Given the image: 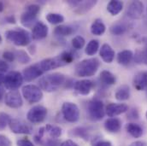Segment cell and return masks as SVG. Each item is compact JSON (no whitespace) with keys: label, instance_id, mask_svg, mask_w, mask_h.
I'll list each match as a JSON object with an SVG mask.
<instances>
[{"label":"cell","instance_id":"1","mask_svg":"<svg viewBox=\"0 0 147 146\" xmlns=\"http://www.w3.org/2000/svg\"><path fill=\"white\" fill-rule=\"evenodd\" d=\"M66 76L62 73H48L38 80V87L47 92L57 91L66 81Z\"/></svg>","mask_w":147,"mask_h":146},{"label":"cell","instance_id":"2","mask_svg":"<svg viewBox=\"0 0 147 146\" xmlns=\"http://www.w3.org/2000/svg\"><path fill=\"white\" fill-rule=\"evenodd\" d=\"M99 66L100 62L96 57L85 59L76 64L75 74L81 78L92 77L97 73Z\"/></svg>","mask_w":147,"mask_h":146},{"label":"cell","instance_id":"3","mask_svg":"<svg viewBox=\"0 0 147 146\" xmlns=\"http://www.w3.org/2000/svg\"><path fill=\"white\" fill-rule=\"evenodd\" d=\"M5 38L8 41L16 46H27L32 41V34L26 29L18 28L5 32Z\"/></svg>","mask_w":147,"mask_h":146},{"label":"cell","instance_id":"4","mask_svg":"<svg viewBox=\"0 0 147 146\" xmlns=\"http://www.w3.org/2000/svg\"><path fill=\"white\" fill-rule=\"evenodd\" d=\"M40 10L38 4H29L26 7L25 11L21 15V23L23 27L30 28L37 23V16Z\"/></svg>","mask_w":147,"mask_h":146},{"label":"cell","instance_id":"5","mask_svg":"<svg viewBox=\"0 0 147 146\" xmlns=\"http://www.w3.org/2000/svg\"><path fill=\"white\" fill-rule=\"evenodd\" d=\"M87 114L92 120L98 121L102 120L105 114L104 103L98 98L92 99L87 104Z\"/></svg>","mask_w":147,"mask_h":146},{"label":"cell","instance_id":"6","mask_svg":"<svg viewBox=\"0 0 147 146\" xmlns=\"http://www.w3.org/2000/svg\"><path fill=\"white\" fill-rule=\"evenodd\" d=\"M22 94L29 104L38 103L43 98L42 90L35 85H27L22 87Z\"/></svg>","mask_w":147,"mask_h":146},{"label":"cell","instance_id":"7","mask_svg":"<svg viewBox=\"0 0 147 146\" xmlns=\"http://www.w3.org/2000/svg\"><path fill=\"white\" fill-rule=\"evenodd\" d=\"M23 80L24 79L22 73L18 71H11L5 76L3 84L7 90L16 91L19 87L22 86Z\"/></svg>","mask_w":147,"mask_h":146},{"label":"cell","instance_id":"8","mask_svg":"<svg viewBox=\"0 0 147 146\" xmlns=\"http://www.w3.org/2000/svg\"><path fill=\"white\" fill-rule=\"evenodd\" d=\"M62 114L63 118L70 123H74L80 119V110L75 104L71 102H66L63 104Z\"/></svg>","mask_w":147,"mask_h":146},{"label":"cell","instance_id":"9","mask_svg":"<svg viewBox=\"0 0 147 146\" xmlns=\"http://www.w3.org/2000/svg\"><path fill=\"white\" fill-rule=\"evenodd\" d=\"M47 116V109L42 105H36L30 109L27 114V119L30 123H42Z\"/></svg>","mask_w":147,"mask_h":146},{"label":"cell","instance_id":"10","mask_svg":"<svg viewBox=\"0 0 147 146\" xmlns=\"http://www.w3.org/2000/svg\"><path fill=\"white\" fill-rule=\"evenodd\" d=\"M9 126L12 133L16 134H32L33 133V127L30 124L25 122L22 120L19 119H11Z\"/></svg>","mask_w":147,"mask_h":146},{"label":"cell","instance_id":"11","mask_svg":"<svg viewBox=\"0 0 147 146\" xmlns=\"http://www.w3.org/2000/svg\"><path fill=\"white\" fill-rule=\"evenodd\" d=\"M38 63L40 69H42V71L44 73L66 65L65 63L63 62V60L62 59L60 55L57 56V57H55L45 58V59L38 62Z\"/></svg>","mask_w":147,"mask_h":146},{"label":"cell","instance_id":"12","mask_svg":"<svg viewBox=\"0 0 147 146\" xmlns=\"http://www.w3.org/2000/svg\"><path fill=\"white\" fill-rule=\"evenodd\" d=\"M5 104L11 109H19L23 104L22 98L18 91H9L4 97Z\"/></svg>","mask_w":147,"mask_h":146},{"label":"cell","instance_id":"13","mask_svg":"<svg viewBox=\"0 0 147 146\" xmlns=\"http://www.w3.org/2000/svg\"><path fill=\"white\" fill-rule=\"evenodd\" d=\"M68 3L73 7L75 8L74 12H76L77 14H85L87 11H89L92 8H93L96 3L97 1H79V0H75V1H68Z\"/></svg>","mask_w":147,"mask_h":146},{"label":"cell","instance_id":"14","mask_svg":"<svg viewBox=\"0 0 147 146\" xmlns=\"http://www.w3.org/2000/svg\"><path fill=\"white\" fill-rule=\"evenodd\" d=\"M43 73L44 72L42 71L38 63H34V64L30 65L28 68H26L22 72V76H23V79L25 81L30 82V81L36 79L37 78L40 77Z\"/></svg>","mask_w":147,"mask_h":146},{"label":"cell","instance_id":"15","mask_svg":"<svg viewBox=\"0 0 147 146\" xmlns=\"http://www.w3.org/2000/svg\"><path fill=\"white\" fill-rule=\"evenodd\" d=\"M144 12V4L140 1H134L132 2L127 9V15L128 17L132 19H140L141 18Z\"/></svg>","mask_w":147,"mask_h":146},{"label":"cell","instance_id":"16","mask_svg":"<svg viewBox=\"0 0 147 146\" xmlns=\"http://www.w3.org/2000/svg\"><path fill=\"white\" fill-rule=\"evenodd\" d=\"M93 86H94V84L92 80L81 79V80H78L74 83V88L75 92H77L80 95L86 96L91 92Z\"/></svg>","mask_w":147,"mask_h":146},{"label":"cell","instance_id":"17","mask_svg":"<svg viewBox=\"0 0 147 146\" xmlns=\"http://www.w3.org/2000/svg\"><path fill=\"white\" fill-rule=\"evenodd\" d=\"M49 33L48 27L42 22H37V23L33 27L32 31V38L35 40H40L46 38Z\"/></svg>","mask_w":147,"mask_h":146},{"label":"cell","instance_id":"18","mask_svg":"<svg viewBox=\"0 0 147 146\" xmlns=\"http://www.w3.org/2000/svg\"><path fill=\"white\" fill-rule=\"evenodd\" d=\"M128 110V106L126 104H110L106 106L105 113L111 118L120 115Z\"/></svg>","mask_w":147,"mask_h":146},{"label":"cell","instance_id":"19","mask_svg":"<svg viewBox=\"0 0 147 146\" xmlns=\"http://www.w3.org/2000/svg\"><path fill=\"white\" fill-rule=\"evenodd\" d=\"M99 55L102 58V60L106 63H111L115 59V50L112 49V47L108 44H104L99 50Z\"/></svg>","mask_w":147,"mask_h":146},{"label":"cell","instance_id":"20","mask_svg":"<svg viewBox=\"0 0 147 146\" xmlns=\"http://www.w3.org/2000/svg\"><path fill=\"white\" fill-rule=\"evenodd\" d=\"M134 86L138 91L147 90V71L139 73L134 76Z\"/></svg>","mask_w":147,"mask_h":146},{"label":"cell","instance_id":"21","mask_svg":"<svg viewBox=\"0 0 147 146\" xmlns=\"http://www.w3.org/2000/svg\"><path fill=\"white\" fill-rule=\"evenodd\" d=\"M121 127V121L118 118H110L105 122V128L107 132L111 133H118Z\"/></svg>","mask_w":147,"mask_h":146},{"label":"cell","instance_id":"22","mask_svg":"<svg viewBox=\"0 0 147 146\" xmlns=\"http://www.w3.org/2000/svg\"><path fill=\"white\" fill-rule=\"evenodd\" d=\"M134 53L132 50H121L120 51L118 54H117V57H116V60H117V63L121 65H123V66H127L128 65L133 58H134Z\"/></svg>","mask_w":147,"mask_h":146},{"label":"cell","instance_id":"23","mask_svg":"<svg viewBox=\"0 0 147 146\" xmlns=\"http://www.w3.org/2000/svg\"><path fill=\"white\" fill-rule=\"evenodd\" d=\"M106 27L100 19H96L91 25V33L96 36H101L105 33Z\"/></svg>","mask_w":147,"mask_h":146},{"label":"cell","instance_id":"24","mask_svg":"<svg viewBox=\"0 0 147 146\" xmlns=\"http://www.w3.org/2000/svg\"><path fill=\"white\" fill-rule=\"evenodd\" d=\"M75 32L74 28L69 25H60L54 29V34L58 37H66L73 34Z\"/></svg>","mask_w":147,"mask_h":146},{"label":"cell","instance_id":"25","mask_svg":"<svg viewBox=\"0 0 147 146\" xmlns=\"http://www.w3.org/2000/svg\"><path fill=\"white\" fill-rule=\"evenodd\" d=\"M126 130L133 138L135 139H139L143 135L142 127L135 123H127L126 125Z\"/></svg>","mask_w":147,"mask_h":146},{"label":"cell","instance_id":"26","mask_svg":"<svg viewBox=\"0 0 147 146\" xmlns=\"http://www.w3.org/2000/svg\"><path fill=\"white\" fill-rule=\"evenodd\" d=\"M115 99L118 101H126V100L129 99V98H130L129 87L126 85L120 86L116 90V92L115 93Z\"/></svg>","mask_w":147,"mask_h":146},{"label":"cell","instance_id":"27","mask_svg":"<svg viewBox=\"0 0 147 146\" xmlns=\"http://www.w3.org/2000/svg\"><path fill=\"white\" fill-rule=\"evenodd\" d=\"M123 9V3L118 0L110 1L107 5V10L111 15H117Z\"/></svg>","mask_w":147,"mask_h":146},{"label":"cell","instance_id":"28","mask_svg":"<svg viewBox=\"0 0 147 146\" xmlns=\"http://www.w3.org/2000/svg\"><path fill=\"white\" fill-rule=\"evenodd\" d=\"M45 133H47L49 134L51 139H57L59 137H61V135L63 133L62 128L60 126H53V125H51V124H47L45 126Z\"/></svg>","mask_w":147,"mask_h":146},{"label":"cell","instance_id":"29","mask_svg":"<svg viewBox=\"0 0 147 146\" xmlns=\"http://www.w3.org/2000/svg\"><path fill=\"white\" fill-rule=\"evenodd\" d=\"M99 79H100V81L103 84L107 85H112L116 81L115 76L111 73V72L108 71V70L102 71L100 73V75H99Z\"/></svg>","mask_w":147,"mask_h":146},{"label":"cell","instance_id":"30","mask_svg":"<svg viewBox=\"0 0 147 146\" xmlns=\"http://www.w3.org/2000/svg\"><path fill=\"white\" fill-rule=\"evenodd\" d=\"M99 49V41L98 39H92L86 46L85 52L87 56H94Z\"/></svg>","mask_w":147,"mask_h":146},{"label":"cell","instance_id":"31","mask_svg":"<svg viewBox=\"0 0 147 146\" xmlns=\"http://www.w3.org/2000/svg\"><path fill=\"white\" fill-rule=\"evenodd\" d=\"M14 53L16 56V59L22 64H27L31 61L30 57L25 50H16Z\"/></svg>","mask_w":147,"mask_h":146},{"label":"cell","instance_id":"32","mask_svg":"<svg viewBox=\"0 0 147 146\" xmlns=\"http://www.w3.org/2000/svg\"><path fill=\"white\" fill-rule=\"evenodd\" d=\"M110 31L113 35L121 36V35H123L127 32V27L124 24L116 23L110 27Z\"/></svg>","mask_w":147,"mask_h":146},{"label":"cell","instance_id":"33","mask_svg":"<svg viewBox=\"0 0 147 146\" xmlns=\"http://www.w3.org/2000/svg\"><path fill=\"white\" fill-rule=\"evenodd\" d=\"M46 20L49 22L51 24H60L64 22V17L61 14L57 13H49L46 15Z\"/></svg>","mask_w":147,"mask_h":146},{"label":"cell","instance_id":"34","mask_svg":"<svg viewBox=\"0 0 147 146\" xmlns=\"http://www.w3.org/2000/svg\"><path fill=\"white\" fill-rule=\"evenodd\" d=\"M72 134H73L74 136H76V137L83 139L84 140H88L89 139L88 130L86 127H83V126L75 127L74 130H72Z\"/></svg>","mask_w":147,"mask_h":146},{"label":"cell","instance_id":"35","mask_svg":"<svg viewBox=\"0 0 147 146\" xmlns=\"http://www.w3.org/2000/svg\"><path fill=\"white\" fill-rule=\"evenodd\" d=\"M86 44V40L82 36H75L72 39V46L75 50H80L84 47Z\"/></svg>","mask_w":147,"mask_h":146},{"label":"cell","instance_id":"36","mask_svg":"<svg viewBox=\"0 0 147 146\" xmlns=\"http://www.w3.org/2000/svg\"><path fill=\"white\" fill-rule=\"evenodd\" d=\"M11 118L6 113H0V130H3L9 125Z\"/></svg>","mask_w":147,"mask_h":146},{"label":"cell","instance_id":"37","mask_svg":"<svg viewBox=\"0 0 147 146\" xmlns=\"http://www.w3.org/2000/svg\"><path fill=\"white\" fill-rule=\"evenodd\" d=\"M3 58L6 63H13L16 60V56L14 52L7 50L3 53Z\"/></svg>","mask_w":147,"mask_h":146},{"label":"cell","instance_id":"38","mask_svg":"<svg viewBox=\"0 0 147 146\" xmlns=\"http://www.w3.org/2000/svg\"><path fill=\"white\" fill-rule=\"evenodd\" d=\"M60 142L55 139H48L47 140H43L41 146H60Z\"/></svg>","mask_w":147,"mask_h":146},{"label":"cell","instance_id":"39","mask_svg":"<svg viewBox=\"0 0 147 146\" xmlns=\"http://www.w3.org/2000/svg\"><path fill=\"white\" fill-rule=\"evenodd\" d=\"M12 143L10 141V139L3 134H0V146H11Z\"/></svg>","mask_w":147,"mask_h":146},{"label":"cell","instance_id":"40","mask_svg":"<svg viewBox=\"0 0 147 146\" xmlns=\"http://www.w3.org/2000/svg\"><path fill=\"white\" fill-rule=\"evenodd\" d=\"M17 146H35L33 142H31L28 139H22L17 140Z\"/></svg>","mask_w":147,"mask_h":146},{"label":"cell","instance_id":"41","mask_svg":"<svg viewBox=\"0 0 147 146\" xmlns=\"http://www.w3.org/2000/svg\"><path fill=\"white\" fill-rule=\"evenodd\" d=\"M92 146H112V144L110 141L107 140H97L92 143Z\"/></svg>","mask_w":147,"mask_h":146},{"label":"cell","instance_id":"42","mask_svg":"<svg viewBox=\"0 0 147 146\" xmlns=\"http://www.w3.org/2000/svg\"><path fill=\"white\" fill-rule=\"evenodd\" d=\"M141 53V63H146L147 65V46H145L143 50H140Z\"/></svg>","mask_w":147,"mask_h":146},{"label":"cell","instance_id":"43","mask_svg":"<svg viewBox=\"0 0 147 146\" xmlns=\"http://www.w3.org/2000/svg\"><path fill=\"white\" fill-rule=\"evenodd\" d=\"M9 68V64L5 61L0 59V72H6L8 71Z\"/></svg>","mask_w":147,"mask_h":146},{"label":"cell","instance_id":"44","mask_svg":"<svg viewBox=\"0 0 147 146\" xmlns=\"http://www.w3.org/2000/svg\"><path fill=\"white\" fill-rule=\"evenodd\" d=\"M4 20H5V22L9 23V24H15V23L16 22V17H15V15H10L6 16Z\"/></svg>","mask_w":147,"mask_h":146},{"label":"cell","instance_id":"45","mask_svg":"<svg viewBox=\"0 0 147 146\" xmlns=\"http://www.w3.org/2000/svg\"><path fill=\"white\" fill-rule=\"evenodd\" d=\"M130 119H138L139 117V114L136 110H132L129 111V114L127 115Z\"/></svg>","mask_w":147,"mask_h":146},{"label":"cell","instance_id":"46","mask_svg":"<svg viewBox=\"0 0 147 146\" xmlns=\"http://www.w3.org/2000/svg\"><path fill=\"white\" fill-rule=\"evenodd\" d=\"M60 146H79L76 143H74L73 140H70V139H69V140H66V141H64V142H63Z\"/></svg>","mask_w":147,"mask_h":146},{"label":"cell","instance_id":"47","mask_svg":"<svg viewBox=\"0 0 147 146\" xmlns=\"http://www.w3.org/2000/svg\"><path fill=\"white\" fill-rule=\"evenodd\" d=\"M129 146H147V144L145 141H141V140H138L135 142H133Z\"/></svg>","mask_w":147,"mask_h":146},{"label":"cell","instance_id":"48","mask_svg":"<svg viewBox=\"0 0 147 146\" xmlns=\"http://www.w3.org/2000/svg\"><path fill=\"white\" fill-rule=\"evenodd\" d=\"M28 50H29L30 53H31L32 55H34V54L36 52V46H35V44L30 45V46H29V48H28Z\"/></svg>","mask_w":147,"mask_h":146},{"label":"cell","instance_id":"49","mask_svg":"<svg viewBox=\"0 0 147 146\" xmlns=\"http://www.w3.org/2000/svg\"><path fill=\"white\" fill-rule=\"evenodd\" d=\"M4 79H5V76L0 72V85H1L2 84H3V82H4Z\"/></svg>","mask_w":147,"mask_h":146},{"label":"cell","instance_id":"50","mask_svg":"<svg viewBox=\"0 0 147 146\" xmlns=\"http://www.w3.org/2000/svg\"><path fill=\"white\" fill-rule=\"evenodd\" d=\"M3 9H4V5H3V2H1L0 1V13L3 10Z\"/></svg>","mask_w":147,"mask_h":146},{"label":"cell","instance_id":"51","mask_svg":"<svg viewBox=\"0 0 147 146\" xmlns=\"http://www.w3.org/2000/svg\"><path fill=\"white\" fill-rule=\"evenodd\" d=\"M3 97V89L0 88V101L2 100Z\"/></svg>","mask_w":147,"mask_h":146},{"label":"cell","instance_id":"52","mask_svg":"<svg viewBox=\"0 0 147 146\" xmlns=\"http://www.w3.org/2000/svg\"><path fill=\"white\" fill-rule=\"evenodd\" d=\"M143 43L145 44V46H147V38H143Z\"/></svg>","mask_w":147,"mask_h":146},{"label":"cell","instance_id":"53","mask_svg":"<svg viewBox=\"0 0 147 146\" xmlns=\"http://www.w3.org/2000/svg\"><path fill=\"white\" fill-rule=\"evenodd\" d=\"M2 41H3V38H2V37H1V35H0V44L2 43Z\"/></svg>","mask_w":147,"mask_h":146},{"label":"cell","instance_id":"54","mask_svg":"<svg viewBox=\"0 0 147 146\" xmlns=\"http://www.w3.org/2000/svg\"><path fill=\"white\" fill-rule=\"evenodd\" d=\"M146 119H147V111H146Z\"/></svg>","mask_w":147,"mask_h":146},{"label":"cell","instance_id":"55","mask_svg":"<svg viewBox=\"0 0 147 146\" xmlns=\"http://www.w3.org/2000/svg\"><path fill=\"white\" fill-rule=\"evenodd\" d=\"M146 94H147V93H146Z\"/></svg>","mask_w":147,"mask_h":146}]
</instances>
